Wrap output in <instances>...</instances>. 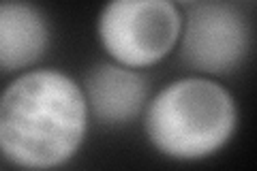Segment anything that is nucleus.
Returning <instances> with one entry per match:
<instances>
[{"instance_id":"1","label":"nucleus","mask_w":257,"mask_h":171,"mask_svg":"<svg viewBox=\"0 0 257 171\" xmlns=\"http://www.w3.org/2000/svg\"><path fill=\"white\" fill-rule=\"evenodd\" d=\"M82 86L60 71H28L0 94V152L24 169L64 165L88 131Z\"/></svg>"},{"instance_id":"2","label":"nucleus","mask_w":257,"mask_h":171,"mask_svg":"<svg viewBox=\"0 0 257 171\" xmlns=\"http://www.w3.org/2000/svg\"><path fill=\"white\" fill-rule=\"evenodd\" d=\"M238 126L236 101L221 84L184 77L165 86L146 105L150 143L174 160H202L225 148Z\"/></svg>"},{"instance_id":"3","label":"nucleus","mask_w":257,"mask_h":171,"mask_svg":"<svg viewBox=\"0 0 257 171\" xmlns=\"http://www.w3.org/2000/svg\"><path fill=\"white\" fill-rule=\"evenodd\" d=\"M96 30L116 64L144 69L174 50L180 39L182 15L167 0H116L101 11Z\"/></svg>"},{"instance_id":"4","label":"nucleus","mask_w":257,"mask_h":171,"mask_svg":"<svg viewBox=\"0 0 257 171\" xmlns=\"http://www.w3.org/2000/svg\"><path fill=\"white\" fill-rule=\"evenodd\" d=\"M178 43L187 67L206 75H223L246 58L251 24L231 3H197L182 20Z\"/></svg>"},{"instance_id":"5","label":"nucleus","mask_w":257,"mask_h":171,"mask_svg":"<svg viewBox=\"0 0 257 171\" xmlns=\"http://www.w3.org/2000/svg\"><path fill=\"white\" fill-rule=\"evenodd\" d=\"M86 105L107 126L133 122L148 105V81L135 69L96 64L86 75Z\"/></svg>"},{"instance_id":"6","label":"nucleus","mask_w":257,"mask_h":171,"mask_svg":"<svg viewBox=\"0 0 257 171\" xmlns=\"http://www.w3.org/2000/svg\"><path fill=\"white\" fill-rule=\"evenodd\" d=\"M47 45L50 26L37 7L0 3V69H26L41 58Z\"/></svg>"}]
</instances>
